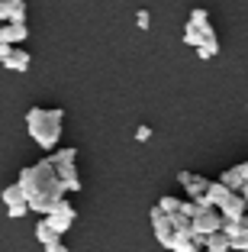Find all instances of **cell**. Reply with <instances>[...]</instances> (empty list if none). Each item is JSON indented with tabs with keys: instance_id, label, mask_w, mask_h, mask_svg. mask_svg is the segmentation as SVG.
Masks as SVG:
<instances>
[{
	"instance_id": "2",
	"label": "cell",
	"mask_w": 248,
	"mask_h": 252,
	"mask_svg": "<svg viewBox=\"0 0 248 252\" xmlns=\"http://www.w3.org/2000/svg\"><path fill=\"white\" fill-rule=\"evenodd\" d=\"M61 129H65V110L58 107H29L26 110V133L45 149V152H55L61 142Z\"/></svg>"
},
{
	"instance_id": "23",
	"label": "cell",
	"mask_w": 248,
	"mask_h": 252,
	"mask_svg": "<svg viewBox=\"0 0 248 252\" xmlns=\"http://www.w3.org/2000/svg\"><path fill=\"white\" fill-rule=\"evenodd\" d=\"M200 252H206V249H200Z\"/></svg>"
},
{
	"instance_id": "9",
	"label": "cell",
	"mask_w": 248,
	"mask_h": 252,
	"mask_svg": "<svg viewBox=\"0 0 248 252\" xmlns=\"http://www.w3.org/2000/svg\"><path fill=\"white\" fill-rule=\"evenodd\" d=\"M0 23H26V0H0Z\"/></svg>"
},
{
	"instance_id": "15",
	"label": "cell",
	"mask_w": 248,
	"mask_h": 252,
	"mask_svg": "<svg viewBox=\"0 0 248 252\" xmlns=\"http://www.w3.org/2000/svg\"><path fill=\"white\" fill-rule=\"evenodd\" d=\"M203 249L206 252H229V243L222 233H206L203 236Z\"/></svg>"
},
{
	"instance_id": "17",
	"label": "cell",
	"mask_w": 248,
	"mask_h": 252,
	"mask_svg": "<svg viewBox=\"0 0 248 252\" xmlns=\"http://www.w3.org/2000/svg\"><path fill=\"white\" fill-rule=\"evenodd\" d=\"M0 197H3V204H7V207H10V204H23V200H26L20 185H7L3 191H0Z\"/></svg>"
},
{
	"instance_id": "8",
	"label": "cell",
	"mask_w": 248,
	"mask_h": 252,
	"mask_svg": "<svg viewBox=\"0 0 248 252\" xmlns=\"http://www.w3.org/2000/svg\"><path fill=\"white\" fill-rule=\"evenodd\" d=\"M148 217H152V230H155V239H158L165 249L171 246V239H174V230H171V220L165 214H158V210H148Z\"/></svg>"
},
{
	"instance_id": "14",
	"label": "cell",
	"mask_w": 248,
	"mask_h": 252,
	"mask_svg": "<svg viewBox=\"0 0 248 252\" xmlns=\"http://www.w3.org/2000/svg\"><path fill=\"white\" fill-rule=\"evenodd\" d=\"M36 239H39V246H52V243H58L61 236H58L55 230H52L49 223H45V217H42V220L36 223Z\"/></svg>"
},
{
	"instance_id": "11",
	"label": "cell",
	"mask_w": 248,
	"mask_h": 252,
	"mask_svg": "<svg viewBox=\"0 0 248 252\" xmlns=\"http://www.w3.org/2000/svg\"><path fill=\"white\" fill-rule=\"evenodd\" d=\"M29 52H26V49H23V45H13V49H10V55L7 59H3V68H10V71H29Z\"/></svg>"
},
{
	"instance_id": "19",
	"label": "cell",
	"mask_w": 248,
	"mask_h": 252,
	"mask_svg": "<svg viewBox=\"0 0 248 252\" xmlns=\"http://www.w3.org/2000/svg\"><path fill=\"white\" fill-rule=\"evenodd\" d=\"M7 214H10V220H20V217H26V214H29V207H26V200H23V204H10V207H7Z\"/></svg>"
},
{
	"instance_id": "4",
	"label": "cell",
	"mask_w": 248,
	"mask_h": 252,
	"mask_svg": "<svg viewBox=\"0 0 248 252\" xmlns=\"http://www.w3.org/2000/svg\"><path fill=\"white\" fill-rule=\"evenodd\" d=\"M193 204H197V210H193V217H190V230L197 233V236L219 233V226H222V214H219L216 207H206V204H200V200H193Z\"/></svg>"
},
{
	"instance_id": "16",
	"label": "cell",
	"mask_w": 248,
	"mask_h": 252,
	"mask_svg": "<svg viewBox=\"0 0 248 252\" xmlns=\"http://www.w3.org/2000/svg\"><path fill=\"white\" fill-rule=\"evenodd\" d=\"M177 207H181V197H174V194H165V197L155 204V210H158V214H165V217L177 214Z\"/></svg>"
},
{
	"instance_id": "18",
	"label": "cell",
	"mask_w": 248,
	"mask_h": 252,
	"mask_svg": "<svg viewBox=\"0 0 248 252\" xmlns=\"http://www.w3.org/2000/svg\"><path fill=\"white\" fill-rule=\"evenodd\" d=\"M184 42H187V45H193V49H197V45L203 42V36H200V30H193V26H190V23H187V26H184Z\"/></svg>"
},
{
	"instance_id": "20",
	"label": "cell",
	"mask_w": 248,
	"mask_h": 252,
	"mask_svg": "<svg viewBox=\"0 0 248 252\" xmlns=\"http://www.w3.org/2000/svg\"><path fill=\"white\" fill-rule=\"evenodd\" d=\"M136 26H139V30H148V26H152V16H148V10H139V13H136Z\"/></svg>"
},
{
	"instance_id": "12",
	"label": "cell",
	"mask_w": 248,
	"mask_h": 252,
	"mask_svg": "<svg viewBox=\"0 0 248 252\" xmlns=\"http://www.w3.org/2000/svg\"><path fill=\"white\" fill-rule=\"evenodd\" d=\"M219 233L226 239H239V236H248V220L242 217V220H222V226H219Z\"/></svg>"
},
{
	"instance_id": "1",
	"label": "cell",
	"mask_w": 248,
	"mask_h": 252,
	"mask_svg": "<svg viewBox=\"0 0 248 252\" xmlns=\"http://www.w3.org/2000/svg\"><path fill=\"white\" fill-rule=\"evenodd\" d=\"M16 185L23 188V197H26V207L36 210V214H49L52 204L55 200L65 197V188H61L58 175H55V168L49 165V158H42V162L29 165V168L20 171V178H16Z\"/></svg>"
},
{
	"instance_id": "22",
	"label": "cell",
	"mask_w": 248,
	"mask_h": 252,
	"mask_svg": "<svg viewBox=\"0 0 248 252\" xmlns=\"http://www.w3.org/2000/svg\"><path fill=\"white\" fill-rule=\"evenodd\" d=\"M42 249H45V252H68V246H65V243L58 239V243H52V246H42Z\"/></svg>"
},
{
	"instance_id": "3",
	"label": "cell",
	"mask_w": 248,
	"mask_h": 252,
	"mask_svg": "<svg viewBox=\"0 0 248 252\" xmlns=\"http://www.w3.org/2000/svg\"><path fill=\"white\" fill-rule=\"evenodd\" d=\"M74 162H78V149H55V152H49V165L55 168V175H58L61 188H65V194H74L81 191V178H78V168H74Z\"/></svg>"
},
{
	"instance_id": "6",
	"label": "cell",
	"mask_w": 248,
	"mask_h": 252,
	"mask_svg": "<svg viewBox=\"0 0 248 252\" xmlns=\"http://www.w3.org/2000/svg\"><path fill=\"white\" fill-rule=\"evenodd\" d=\"M177 185L184 188V194H187V200H200L206 191V185L210 181L203 178V175H193V171H177Z\"/></svg>"
},
{
	"instance_id": "7",
	"label": "cell",
	"mask_w": 248,
	"mask_h": 252,
	"mask_svg": "<svg viewBox=\"0 0 248 252\" xmlns=\"http://www.w3.org/2000/svg\"><path fill=\"white\" fill-rule=\"evenodd\" d=\"M245 207H248V194L232 191L219 204V214H222V220H242V217H245Z\"/></svg>"
},
{
	"instance_id": "10",
	"label": "cell",
	"mask_w": 248,
	"mask_h": 252,
	"mask_svg": "<svg viewBox=\"0 0 248 252\" xmlns=\"http://www.w3.org/2000/svg\"><path fill=\"white\" fill-rule=\"evenodd\" d=\"M26 36H29L26 23H3V26H0V42L3 45H20Z\"/></svg>"
},
{
	"instance_id": "21",
	"label": "cell",
	"mask_w": 248,
	"mask_h": 252,
	"mask_svg": "<svg viewBox=\"0 0 248 252\" xmlns=\"http://www.w3.org/2000/svg\"><path fill=\"white\" fill-rule=\"evenodd\" d=\"M136 139H139V142L152 139V129H148V126H139V129H136Z\"/></svg>"
},
{
	"instance_id": "5",
	"label": "cell",
	"mask_w": 248,
	"mask_h": 252,
	"mask_svg": "<svg viewBox=\"0 0 248 252\" xmlns=\"http://www.w3.org/2000/svg\"><path fill=\"white\" fill-rule=\"evenodd\" d=\"M219 185H226L229 191L248 194V165L239 162V165H232V168H226V171H222V178H219Z\"/></svg>"
},
{
	"instance_id": "13",
	"label": "cell",
	"mask_w": 248,
	"mask_h": 252,
	"mask_svg": "<svg viewBox=\"0 0 248 252\" xmlns=\"http://www.w3.org/2000/svg\"><path fill=\"white\" fill-rule=\"evenodd\" d=\"M49 214H55V217H61V220H78V210H74V204L68 197H61V200H55V204H52V210Z\"/></svg>"
}]
</instances>
